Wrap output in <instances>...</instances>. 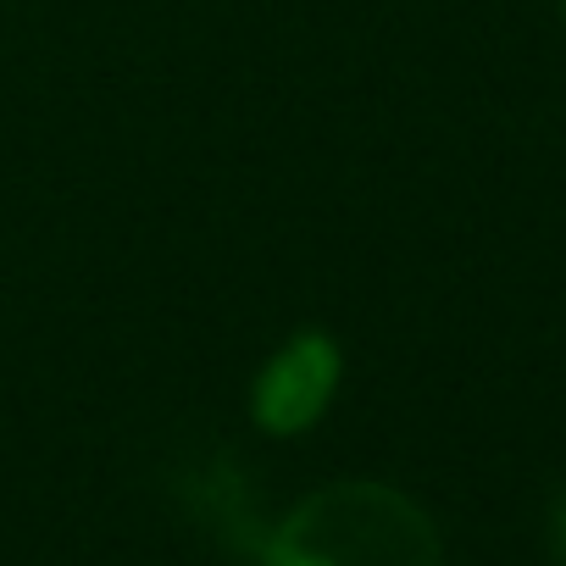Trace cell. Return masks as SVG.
Returning a JSON list of instances; mask_svg holds the SVG:
<instances>
[{"instance_id":"2","label":"cell","mask_w":566,"mask_h":566,"mask_svg":"<svg viewBox=\"0 0 566 566\" xmlns=\"http://www.w3.org/2000/svg\"><path fill=\"white\" fill-rule=\"evenodd\" d=\"M339 378H345V356H339V339L323 334V328H301L290 334L266 367L255 373L250 384V422L272 439H295L306 428H317L339 395Z\"/></svg>"},{"instance_id":"1","label":"cell","mask_w":566,"mask_h":566,"mask_svg":"<svg viewBox=\"0 0 566 566\" xmlns=\"http://www.w3.org/2000/svg\"><path fill=\"white\" fill-rule=\"evenodd\" d=\"M261 566H444V544L406 489L339 478L283 511L261 544Z\"/></svg>"},{"instance_id":"3","label":"cell","mask_w":566,"mask_h":566,"mask_svg":"<svg viewBox=\"0 0 566 566\" xmlns=\"http://www.w3.org/2000/svg\"><path fill=\"white\" fill-rule=\"evenodd\" d=\"M549 544H555V555H560V566H566V489H560V500H555V511H549Z\"/></svg>"}]
</instances>
